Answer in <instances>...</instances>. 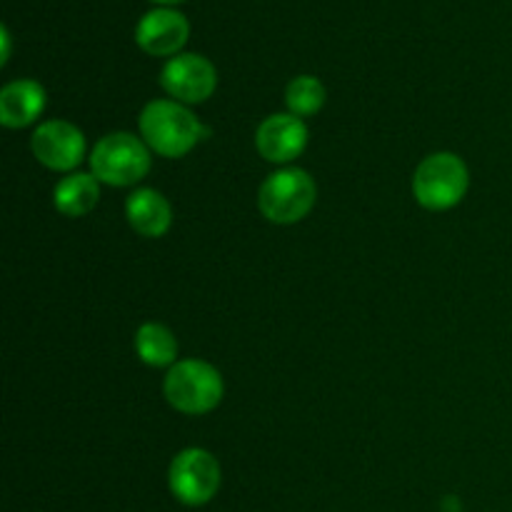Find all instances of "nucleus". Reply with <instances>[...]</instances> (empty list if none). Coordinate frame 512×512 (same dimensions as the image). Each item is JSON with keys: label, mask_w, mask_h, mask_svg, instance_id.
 Returning a JSON list of instances; mask_svg holds the SVG:
<instances>
[{"label": "nucleus", "mask_w": 512, "mask_h": 512, "mask_svg": "<svg viewBox=\"0 0 512 512\" xmlns=\"http://www.w3.org/2000/svg\"><path fill=\"white\" fill-rule=\"evenodd\" d=\"M145 145L163 158H183L203 140L205 128L178 100H153L138 118Z\"/></svg>", "instance_id": "1"}, {"label": "nucleus", "mask_w": 512, "mask_h": 512, "mask_svg": "<svg viewBox=\"0 0 512 512\" xmlns=\"http://www.w3.org/2000/svg\"><path fill=\"white\" fill-rule=\"evenodd\" d=\"M165 400L178 413L205 415L220 405L225 395L223 375L205 360H178L163 380Z\"/></svg>", "instance_id": "2"}, {"label": "nucleus", "mask_w": 512, "mask_h": 512, "mask_svg": "<svg viewBox=\"0 0 512 512\" xmlns=\"http://www.w3.org/2000/svg\"><path fill=\"white\" fill-rule=\"evenodd\" d=\"M318 188L303 168H280L265 178L258 190V208L275 225H293L315 208Z\"/></svg>", "instance_id": "3"}, {"label": "nucleus", "mask_w": 512, "mask_h": 512, "mask_svg": "<svg viewBox=\"0 0 512 512\" xmlns=\"http://www.w3.org/2000/svg\"><path fill=\"white\" fill-rule=\"evenodd\" d=\"M470 185L468 165L455 153H433L413 175V195L425 210L443 213L465 198Z\"/></svg>", "instance_id": "4"}, {"label": "nucleus", "mask_w": 512, "mask_h": 512, "mask_svg": "<svg viewBox=\"0 0 512 512\" xmlns=\"http://www.w3.org/2000/svg\"><path fill=\"white\" fill-rule=\"evenodd\" d=\"M150 170V148L130 133H110L90 153V173L98 183L128 188L140 183Z\"/></svg>", "instance_id": "5"}, {"label": "nucleus", "mask_w": 512, "mask_h": 512, "mask_svg": "<svg viewBox=\"0 0 512 512\" xmlns=\"http://www.w3.org/2000/svg\"><path fill=\"white\" fill-rule=\"evenodd\" d=\"M223 470L218 458L203 448H185L173 458L168 470L170 493L188 508L208 505L218 495Z\"/></svg>", "instance_id": "6"}, {"label": "nucleus", "mask_w": 512, "mask_h": 512, "mask_svg": "<svg viewBox=\"0 0 512 512\" xmlns=\"http://www.w3.org/2000/svg\"><path fill=\"white\" fill-rule=\"evenodd\" d=\"M160 85L178 103H205L218 88V73L208 58L195 53H180L165 63Z\"/></svg>", "instance_id": "7"}, {"label": "nucleus", "mask_w": 512, "mask_h": 512, "mask_svg": "<svg viewBox=\"0 0 512 512\" xmlns=\"http://www.w3.org/2000/svg\"><path fill=\"white\" fill-rule=\"evenodd\" d=\"M38 163L50 170H75L85 158V135L68 120H45L30 140Z\"/></svg>", "instance_id": "8"}, {"label": "nucleus", "mask_w": 512, "mask_h": 512, "mask_svg": "<svg viewBox=\"0 0 512 512\" xmlns=\"http://www.w3.org/2000/svg\"><path fill=\"white\" fill-rule=\"evenodd\" d=\"M308 145V125L293 113H275L258 125L255 148L268 163H290Z\"/></svg>", "instance_id": "9"}, {"label": "nucleus", "mask_w": 512, "mask_h": 512, "mask_svg": "<svg viewBox=\"0 0 512 512\" xmlns=\"http://www.w3.org/2000/svg\"><path fill=\"white\" fill-rule=\"evenodd\" d=\"M190 25L185 20L183 13L170 8H158L150 10L148 15H143L135 28V43L145 50L148 55H180V48L188 43Z\"/></svg>", "instance_id": "10"}, {"label": "nucleus", "mask_w": 512, "mask_h": 512, "mask_svg": "<svg viewBox=\"0 0 512 512\" xmlns=\"http://www.w3.org/2000/svg\"><path fill=\"white\" fill-rule=\"evenodd\" d=\"M125 218L143 238H163L173 225V208L158 190L138 188L125 200Z\"/></svg>", "instance_id": "11"}, {"label": "nucleus", "mask_w": 512, "mask_h": 512, "mask_svg": "<svg viewBox=\"0 0 512 512\" xmlns=\"http://www.w3.org/2000/svg\"><path fill=\"white\" fill-rule=\"evenodd\" d=\"M45 110V90L35 80H13L0 90V123L5 128H25Z\"/></svg>", "instance_id": "12"}, {"label": "nucleus", "mask_w": 512, "mask_h": 512, "mask_svg": "<svg viewBox=\"0 0 512 512\" xmlns=\"http://www.w3.org/2000/svg\"><path fill=\"white\" fill-rule=\"evenodd\" d=\"M100 200V183L93 173H70L53 190V205L65 218H83Z\"/></svg>", "instance_id": "13"}, {"label": "nucleus", "mask_w": 512, "mask_h": 512, "mask_svg": "<svg viewBox=\"0 0 512 512\" xmlns=\"http://www.w3.org/2000/svg\"><path fill=\"white\" fill-rule=\"evenodd\" d=\"M135 353L150 368H173L178 363V340L165 325L145 323L135 333Z\"/></svg>", "instance_id": "14"}, {"label": "nucleus", "mask_w": 512, "mask_h": 512, "mask_svg": "<svg viewBox=\"0 0 512 512\" xmlns=\"http://www.w3.org/2000/svg\"><path fill=\"white\" fill-rule=\"evenodd\" d=\"M285 105L298 118H310L325 105V85L313 75H298L285 88Z\"/></svg>", "instance_id": "15"}, {"label": "nucleus", "mask_w": 512, "mask_h": 512, "mask_svg": "<svg viewBox=\"0 0 512 512\" xmlns=\"http://www.w3.org/2000/svg\"><path fill=\"white\" fill-rule=\"evenodd\" d=\"M8 58H10V38H8V30L3 28V58H0V63H8Z\"/></svg>", "instance_id": "16"}, {"label": "nucleus", "mask_w": 512, "mask_h": 512, "mask_svg": "<svg viewBox=\"0 0 512 512\" xmlns=\"http://www.w3.org/2000/svg\"><path fill=\"white\" fill-rule=\"evenodd\" d=\"M153 3H163V5H175V3H183V0H153Z\"/></svg>", "instance_id": "17"}]
</instances>
